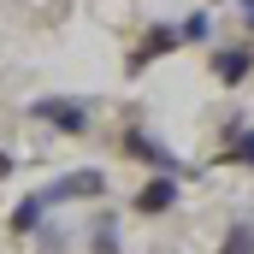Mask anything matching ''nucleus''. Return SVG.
I'll use <instances>...</instances> for the list:
<instances>
[{
  "label": "nucleus",
  "instance_id": "nucleus-1",
  "mask_svg": "<svg viewBox=\"0 0 254 254\" xmlns=\"http://www.w3.org/2000/svg\"><path fill=\"white\" fill-rule=\"evenodd\" d=\"M178 195H184V184H178L172 172H160V178H148V184L136 190V201H130V207H136L142 219H166V213L178 207Z\"/></svg>",
  "mask_w": 254,
  "mask_h": 254
},
{
  "label": "nucleus",
  "instance_id": "nucleus-2",
  "mask_svg": "<svg viewBox=\"0 0 254 254\" xmlns=\"http://www.w3.org/2000/svg\"><path fill=\"white\" fill-rule=\"evenodd\" d=\"M249 77H254V48H249V42H231V48H219V54H213V83L243 89Z\"/></svg>",
  "mask_w": 254,
  "mask_h": 254
},
{
  "label": "nucleus",
  "instance_id": "nucleus-3",
  "mask_svg": "<svg viewBox=\"0 0 254 254\" xmlns=\"http://www.w3.org/2000/svg\"><path fill=\"white\" fill-rule=\"evenodd\" d=\"M30 113H36L42 125L65 130V136H83V130H89V107H83V101H36Z\"/></svg>",
  "mask_w": 254,
  "mask_h": 254
},
{
  "label": "nucleus",
  "instance_id": "nucleus-4",
  "mask_svg": "<svg viewBox=\"0 0 254 254\" xmlns=\"http://www.w3.org/2000/svg\"><path fill=\"white\" fill-rule=\"evenodd\" d=\"M184 48V36H178V24H154L148 36H142V48L130 54V71H148L154 60H166V54H178Z\"/></svg>",
  "mask_w": 254,
  "mask_h": 254
},
{
  "label": "nucleus",
  "instance_id": "nucleus-5",
  "mask_svg": "<svg viewBox=\"0 0 254 254\" xmlns=\"http://www.w3.org/2000/svg\"><path fill=\"white\" fill-rule=\"evenodd\" d=\"M219 160L254 172V125H249V119H231V125H225V154H219Z\"/></svg>",
  "mask_w": 254,
  "mask_h": 254
},
{
  "label": "nucleus",
  "instance_id": "nucleus-6",
  "mask_svg": "<svg viewBox=\"0 0 254 254\" xmlns=\"http://www.w3.org/2000/svg\"><path fill=\"white\" fill-rule=\"evenodd\" d=\"M101 190H107V178H101V172H71V178H60L42 201H89V195H101Z\"/></svg>",
  "mask_w": 254,
  "mask_h": 254
},
{
  "label": "nucleus",
  "instance_id": "nucleus-7",
  "mask_svg": "<svg viewBox=\"0 0 254 254\" xmlns=\"http://www.w3.org/2000/svg\"><path fill=\"white\" fill-rule=\"evenodd\" d=\"M219 254H254V225L231 219V225H225V243H219Z\"/></svg>",
  "mask_w": 254,
  "mask_h": 254
},
{
  "label": "nucleus",
  "instance_id": "nucleus-8",
  "mask_svg": "<svg viewBox=\"0 0 254 254\" xmlns=\"http://www.w3.org/2000/svg\"><path fill=\"white\" fill-rule=\"evenodd\" d=\"M178 36H184V42H213V12H190V18L178 24Z\"/></svg>",
  "mask_w": 254,
  "mask_h": 254
},
{
  "label": "nucleus",
  "instance_id": "nucleus-9",
  "mask_svg": "<svg viewBox=\"0 0 254 254\" xmlns=\"http://www.w3.org/2000/svg\"><path fill=\"white\" fill-rule=\"evenodd\" d=\"M42 213H48V201H42V195H30V201L18 207V219H12V231H36V225H42Z\"/></svg>",
  "mask_w": 254,
  "mask_h": 254
},
{
  "label": "nucleus",
  "instance_id": "nucleus-10",
  "mask_svg": "<svg viewBox=\"0 0 254 254\" xmlns=\"http://www.w3.org/2000/svg\"><path fill=\"white\" fill-rule=\"evenodd\" d=\"M237 12H243V30H254V0H237Z\"/></svg>",
  "mask_w": 254,
  "mask_h": 254
},
{
  "label": "nucleus",
  "instance_id": "nucleus-11",
  "mask_svg": "<svg viewBox=\"0 0 254 254\" xmlns=\"http://www.w3.org/2000/svg\"><path fill=\"white\" fill-rule=\"evenodd\" d=\"M0 172H12V154H6V148H0Z\"/></svg>",
  "mask_w": 254,
  "mask_h": 254
}]
</instances>
